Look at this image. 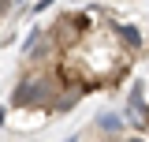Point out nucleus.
Segmentation results:
<instances>
[{"instance_id":"1","label":"nucleus","mask_w":149,"mask_h":142,"mask_svg":"<svg viewBox=\"0 0 149 142\" xmlns=\"http://www.w3.org/2000/svg\"><path fill=\"white\" fill-rule=\"evenodd\" d=\"M60 93V75L56 67H26L15 79V90H11V108H37V112H49Z\"/></svg>"},{"instance_id":"2","label":"nucleus","mask_w":149,"mask_h":142,"mask_svg":"<svg viewBox=\"0 0 149 142\" xmlns=\"http://www.w3.org/2000/svg\"><path fill=\"white\" fill-rule=\"evenodd\" d=\"M104 22H108V30H112V37H116V45H119L123 53L138 56V49H142V30H138V26H130V22H116L112 15H104Z\"/></svg>"},{"instance_id":"3","label":"nucleus","mask_w":149,"mask_h":142,"mask_svg":"<svg viewBox=\"0 0 149 142\" xmlns=\"http://www.w3.org/2000/svg\"><path fill=\"white\" fill-rule=\"evenodd\" d=\"M82 97H86L82 90H71V86H60V93H56V101H52V108H49V112H71V108L78 105Z\"/></svg>"},{"instance_id":"4","label":"nucleus","mask_w":149,"mask_h":142,"mask_svg":"<svg viewBox=\"0 0 149 142\" xmlns=\"http://www.w3.org/2000/svg\"><path fill=\"white\" fill-rule=\"evenodd\" d=\"M97 127H101L104 135H119V131H123V120L112 116V112H101V116H97Z\"/></svg>"},{"instance_id":"5","label":"nucleus","mask_w":149,"mask_h":142,"mask_svg":"<svg viewBox=\"0 0 149 142\" xmlns=\"http://www.w3.org/2000/svg\"><path fill=\"white\" fill-rule=\"evenodd\" d=\"M41 37H45V30H41V26H34V30H30V34H26V41H22V56H30L37 49V41H41Z\"/></svg>"},{"instance_id":"6","label":"nucleus","mask_w":149,"mask_h":142,"mask_svg":"<svg viewBox=\"0 0 149 142\" xmlns=\"http://www.w3.org/2000/svg\"><path fill=\"white\" fill-rule=\"evenodd\" d=\"M15 4H19V0H0V19L11 15V8H15Z\"/></svg>"},{"instance_id":"7","label":"nucleus","mask_w":149,"mask_h":142,"mask_svg":"<svg viewBox=\"0 0 149 142\" xmlns=\"http://www.w3.org/2000/svg\"><path fill=\"white\" fill-rule=\"evenodd\" d=\"M52 4H56V0H37L34 8H30V15H41V11H45V8H52Z\"/></svg>"},{"instance_id":"8","label":"nucleus","mask_w":149,"mask_h":142,"mask_svg":"<svg viewBox=\"0 0 149 142\" xmlns=\"http://www.w3.org/2000/svg\"><path fill=\"white\" fill-rule=\"evenodd\" d=\"M19 4H22V0H19Z\"/></svg>"}]
</instances>
